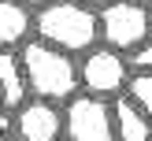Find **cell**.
Instances as JSON below:
<instances>
[{
  "mask_svg": "<svg viewBox=\"0 0 152 141\" xmlns=\"http://www.w3.org/2000/svg\"><path fill=\"white\" fill-rule=\"evenodd\" d=\"M0 141H22V137H19V134H4Z\"/></svg>",
  "mask_w": 152,
  "mask_h": 141,
  "instance_id": "14",
  "label": "cell"
},
{
  "mask_svg": "<svg viewBox=\"0 0 152 141\" xmlns=\"http://www.w3.org/2000/svg\"><path fill=\"white\" fill-rule=\"evenodd\" d=\"M0 82H4V111H19L22 104L30 100V78H26V67H22V56H15L11 48L0 52Z\"/></svg>",
  "mask_w": 152,
  "mask_h": 141,
  "instance_id": "8",
  "label": "cell"
},
{
  "mask_svg": "<svg viewBox=\"0 0 152 141\" xmlns=\"http://www.w3.org/2000/svg\"><path fill=\"white\" fill-rule=\"evenodd\" d=\"M130 67L134 71H152V41L141 45L137 52H130Z\"/></svg>",
  "mask_w": 152,
  "mask_h": 141,
  "instance_id": "11",
  "label": "cell"
},
{
  "mask_svg": "<svg viewBox=\"0 0 152 141\" xmlns=\"http://www.w3.org/2000/svg\"><path fill=\"white\" fill-rule=\"evenodd\" d=\"M19 56H22V67H26V78H30L34 96L67 104L82 89V71H78V63H74L71 52H63V48H56V45H48V41L37 37V41L22 45Z\"/></svg>",
  "mask_w": 152,
  "mask_h": 141,
  "instance_id": "2",
  "label": "cell"
},
{
  "mask_svg": "<svg viewBox=\"0 0 152 141\" xmlns=\"http://www.w3.org/2000/svg\"><path fill=\"white\" fill-rule=\"evenodd\" d=\"M30 34H37V7L26 0H0V45L22 48L30 45Z\"/></svg>",
  "mask_w": 152,
  "mask_h": 141,
  "instance_id": "7",
  "label": "cell"
},
{
  "mask_svg": "<svg viewBox=\"0 0 152 141\" xmlns=\"http://www.w3.org/2000/svg\"><path fill=\"white\" fill-rule=\"evenodd\" d=\"M126 93L134 96V100L145 108V115L152 119V71H134V78H130V89Z\"/></svg>",
  "mask_w": 152,
  "mask_h": 141,
  "instance_id": "10",
  "label": "cell"
},
{
  "mask_svg": "<svg viewBox=\"0 0 152 141\" xmlns=\"http://www.w3.org/2000/svg\"><path fill=\"white\" fill-rule=\"evenodd\" d=\"M15 134L22 141H59L63 137V108H56V100H26L15 111Z\"/></svg>",
  "mask_w": 152,
  "mask_h": 141,
  "instance_id": "6",
  "label": "cell"
},
{
  "mask_svg": "<svg viewBox=\"0 0 152 141\" xmlns=\"http://www.w3.org/2000/svg\"><path fill=\"white\" fill-rule=\"evenodd\" d=\"M37 37L71 56H86L104 41L100 7H89L82 0H52V4L37 7Z\"/></svg>",
  "mask_w": 152,
  "mask_h": 141,
  "instance_id": "1",
  "label": "cell"
},
{
  "mask_svg": "<svg viewBox=\"0 0 152 141\" xmlns=\"http://www.w3.org/2000/svg\"><path fill=\"white\" fill-rule=\"evenodd\" d=\"M82 4H89V7H108L111 0H82Z\"/></svg>",
  "mask_w": 152,
  "mask_h": 141,
  "instance_id": "12",
  "label": "cell"
},
{
  "mask_svg": "<svg viewBox=\"0 0 152 141\" xmlns=\"http://www.w3.org/2000/svg\"><path fill=\"white\" fill-rule=\"evenodd\" d=\"M111 104H115V134H119V141H152V119L145 115V108L130 93L115 96Z\"/></svg>",
  "mask_w": 152,
  "mask_h": 141,
  "instance_id": "9",
  "label": "cell"
},
{
  "mask_svg": "<svg viewBox=\"0 0 152 141\" xmlns=\"http://www.w3.org/2000/svg\"><path fill=\"white\" fill-rule=\"evenodd\" d=\"M78 71H82V89L96 93V96H108V100L123 96L130 89V78H134L130 56L108 48V45H96L93 52H86L78 59Z\"/></svg>",
  "mask_w": 152,
  "mask_h": 141,
  "instance_id": "5",
  "label": "cell"
},
{
  "mask_svg": "<svg viewBox=\"0 0 152 141\" xmlns=\"http://www.w3.org/2000/svg\"><path fill=\"white\" fill-rule=\"evenodd\" d=\"M141 4H148V7H152V0H141Z\"/></svg>",
  "mask_w": 152,
  "mask_h": 141,
  "instance_id": "15",
  "label": "cell"
},
{
  "mask_svg": "<svg viewBox=\"0 0 152 141\" xmlns=\"http://www.w3.org/2000/svg\"><path fill=\"white\" fill-rule=\"evenodd\" d=\"M30 7H45V4H52V0H26Z\"/></svg>",
  "mask_w": 152,
  "mask_h": 141,
  "instance_id": "13",
  "label": "cell"
},
{
  "mask_svg": "<svg viewBox=\"0 0 152 141\" xmlns=\"http://www.w3.org/2000/svg\"><path fill=\"white\" fill-rule=\"evenodd\" d=\"M63 137L67 141H119L115 104L96 93H74L63 104Z\"/></svg>",
  "mask_w": 152,
  "mask_h": 141,
  "instance_id": "4",
  "label": "cell"
},
{
  "mask_svg": "<svg viewBox=\"0 0 152 141\" xmlns=\"http://www.w3.org/2000/svg\"><path fill=\"white\" fill-rule=\"evenodd\" d=\"M100 37L115 52H137L152 41V7L141 0H111L100 7Z\"/></svg>",
  "mask_w": 152,
  "mask_h": 141,
  "instance_id": "3",
  "label": "cell"
}]
</instances>
